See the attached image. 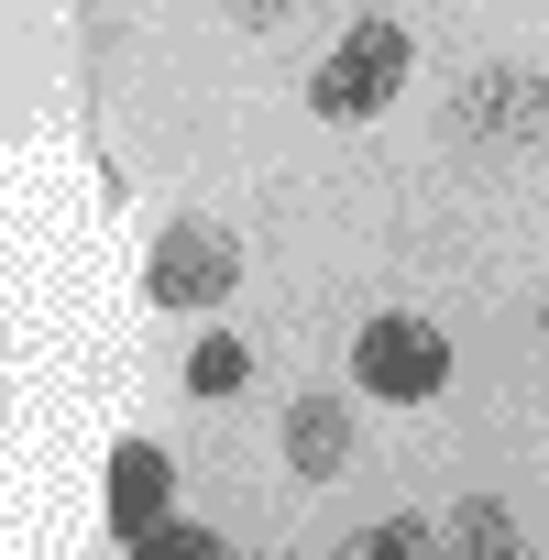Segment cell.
<instances>
[{
	"mask_svg": "<svg viewBox=\"0 0 549 560\" xmlns=\"http://www.w3.org/2000/svg\"><path fill=\"white\" fill-rule=\"evenodd\" d=\"M165 505H176V462H165L154 440H121V451H110V527L143 549V538L165 527Z\"/></svg>",
	"mask_w": 549,
	"mask_h": 560,
	"instance_id": "5",
	"label": "cell"
},
{
	"mask_svg": "<svg viewBox=\"0 0 549 560\" xmlns=\"http://www.w3.org/2000/svg\"><path fill=\"white\" fill-rule=\"evenodd\" d=\"M440 538H451V527H429V516H385V527H363L352 549H363V560H374V549H385V560H418V549H440Z\"/></svg>",
	"mask_w": 549,
	"mask_h": 560,
	"instance_id": "9",
	"label": "cell"
},
{
	"mask_svg": "<svg viewBox=\"0 0 549 560\" xmlns=\"http://www.w3.org/2000/svg\"><path fill=\"white\" fill-rule=\"evenodd\" d=\"M242 374H253V352H242L231 330H209V341L187 352V396H242Z\"/></svg>",
	"mask_w": 549,
	"mask_h": 560,
	"instance_id": "7",
	"label": "cell"
},
{
	"mask_svg": "<svg viewBox=\"0 0 549 560\" xmlns=\"http://www.w3.org/2000/svg\"><path fill=\"white\" fill-rule=\"evenodd\" d=\"M407 67H418V45H407V23H352L330 56H319V78H308V110L319 121H374L396 89H407Z\"/></svg>",
	"mask_w": 549,
	"mask_h": 560,
	"instance_id": "2",
	"label": "cell"
},
{
	"mask_svg": "<svg viewBox=\"0 0 549 560\" xmlns=\"http://www.w3.org/2000/svg\"><path fill=\"white\" fill-rule=\"evenodd\" d=\"M538 330H549V298H538Z\"/></svg>",
	"mask_w": 549,
	"mask_h": 560,
	"instance_id": "11",
	"label": "cell"
},
{
	"mask_svg": "<svg viewBox=\"0 0 549 560\" xmlns=\"http://www.w3.org/2000/svg\"><path fill=\"white\" fill-rule=\"evenodd\" d=\"M242 287V242L220 220H165L154 253H143V298L154 308H220Z\"/></svg>",
	"mask_w": 549,
	"mask_h": 560,
	"instance_id": "4",
	"label": "cell"
},
{
	"mask_svg": "<svg viewBox=\"0 0 549 560\" xmlns=\"http://www.w3.org/2000/svg\"><path fill=\"white\" fill-rule=\"evenodd\" d=\"M440 132H451L462 154H483V165L538 154V143H549V78H538V67H472V78L451 89Z\"/></svg>",
	"mask_w": 549,
	"mask_h": 560,
	"instance_id": "1",
	"label": "cell"
},
{
	"mask_svg": "<svg viewBox=\"0 0 549 560\" xmlns=\"http://www.w3.org/2000/svg\"><path fill=\"white\" fill-rule=\"evenodd\" d=\"M287 12H297V0H231V23H253V34H264V23H287Z\"/></svg>",
	"mask_w": 549,
	"mask_h": 560,
	"instance_id": "10",
	"label": "cell"
},
{
	"mask_svg": "<svg viewBox=\"0 0 549 560\" xmlns=\"http://www.w3.org/2000/svg\"><path fill=\"white\" fill-rule=\"evenodd\" d=\"M451 549H483V560H494V549H516V516H505L494 494H472V505L451 516Z\"/></svg>",
	"mask_w": 549,
	"mask_h": 560,
	"instance_id": "8",
	"label": "cell"
},
{
	"mask_svg": "<svg viewBox=\"0 0 549 560\" xmlns=\"http://www.w3.org/2000/svg\"><path fill=\"white\" fill-rule=\"evenodd\" d=\"M341 462H352V407L341 396H297L287 407V472L297 483H330Z\"/></svg>",
	"mask_w": 549,
	"mask_h": 560,
	"instance_id": "6",
	"label": "cell"
},
{
	"mask_svg": "<svg viewBox=\"0 0 549 560\" xmlns=\"http://www.w3.org/2000/svg\"><path fill=\"white\" fill-rule=\"evenodd\" d=\"M352 385L385 396V407H429V396L451 385V341H440L418 308H385V319H363V341H352Z\"/></svg>",
	"mask_w": 549,
	"mask_h": 560,
	"instance_id": "3",
	"label": "cell"
}]
</instances>
